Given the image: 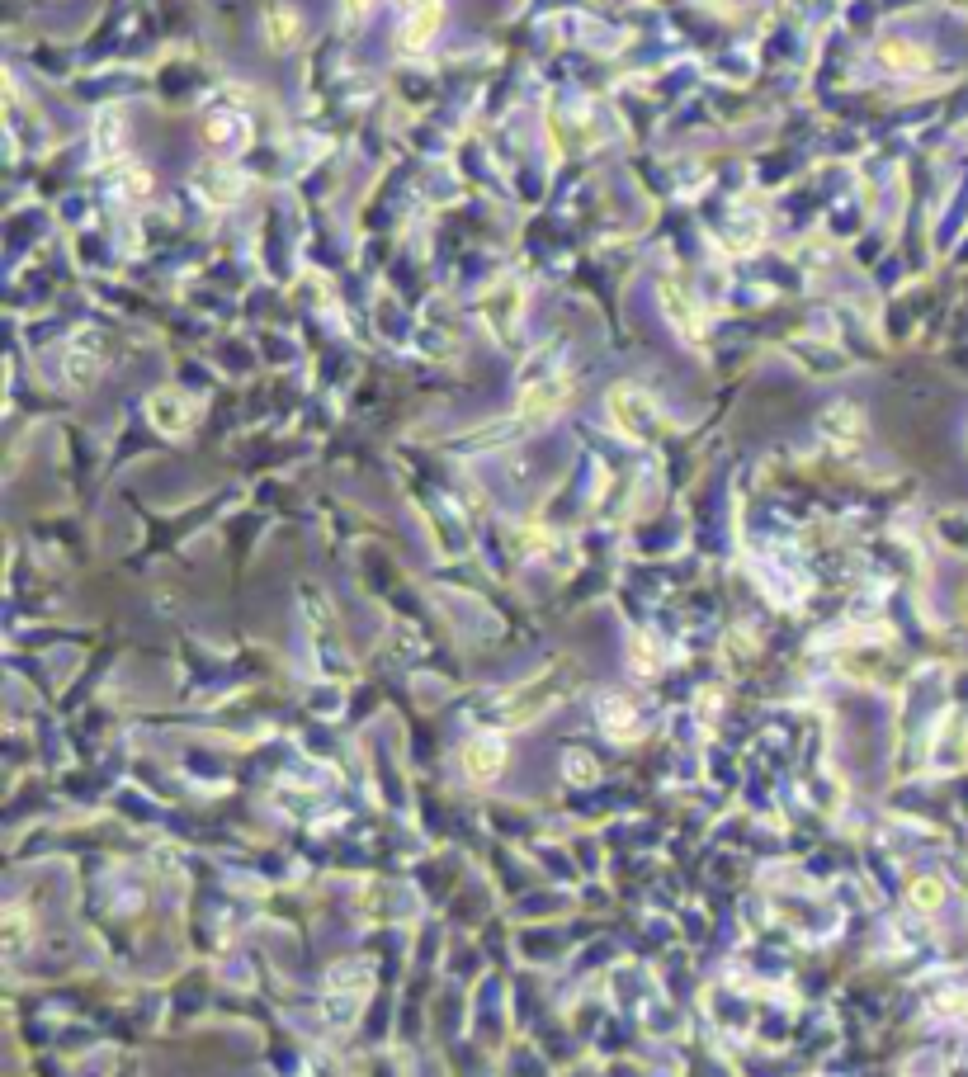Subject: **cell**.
I'll list each match as a JSON object with an SVG mask.
<instances>
[{
    "instance_id": "cell-11",
    "label": "cell",
    "mask_w": 968,
    "mask_h": 1077,
    "mask_svg": "<svg viewBox=\"0 0 968 1077\" xmlns=\"http://www.w3.org/2000/svg\"><path fill=\"white\" fill-rule=\"evenodd\" d=\"M24 936H29V926H24V912H19V907H10V917H5V945H10V955H15L19 945H24Z\"/></svg>"
},
{
    "instance_id": "cell-12",
    "label": "cell",
    "mask_w": 968,
    "mask_h": 1077,
    "mask_svg": "<svg viewBox=\"0 0 968 1077\" xmlns=\"http://www.w3.org/2000/svg\"><path fill=\"white\" fill-rule=\"evenodd\" d=\"M940 898H945L940 879H917V884H912V903H917V907H935Z\"/></svg>"
},
{
    "instance_id": "cell-8",
    "label": "cell",
    "mask_w": 968,
    "mask_h": 1077,
    "mask_svg": "<svg viewBox=\"0 0 968 1077\" xmlns=\"http://www.w3.org/2000/svg\"><path fill=\"white\" fill-rule=\"evenodd\" d=\"M666 317H671V326H685V336L690 341H699V312H695V303L685 298V293H676V289H666Z\"/></svg>"
},
{
    "instance_id": "cell-3",
    "label": "cell",
    "mask_w": 968,
    "mask_h": 1077,
    "mask_svg": "<svg viewBox=\"0 0 968 1077\" xmlns=\"http://www.w3.org/2000/svg\"><path fill=\"white\" fill-rule=\"evenodd\" d=\"M147 416H152V426L156 430H166V435H185L189 426H194V402H189L185 393H175V388H161V393L147 402Z\"/></svg>"
},
{
    "instance_id": "cell-9",
    "label": "cell",
    "mask_w": 968,
    "mask_h": 1077,
    "mask_svg": "<svg viewBox=\"0 0 968 1077\" xmlns=\"http://www.w3.org/2000/svg\"><path fill=\"white\" fill-rule=\"evenodd\" d=\"M265 24H270V43H274L279 52L298 43V15H293L289 5H274L270 15H265Z\"/></svg>"
},
{
    "instance_id": "cell-4",
    "label": "cell",
    "mask_w": 968,
    "mask_h": 1077,
    "mask_svg": "<svg viewBox=\"0 0 968 1077\" xmlns=\"http://www.w3.org/2000/svg\"><path fill=\"white\" fill-rule=\"evenodd\" d=\"M501 766H506V742L501 737H473L468 747H463V770L473 775V780H496L501 775Z\"/></svg>"
},
{
    "instance_id": "cell-1",
    "label": "cell",
    "mask_w": 968,
    "mask_h": 1077,
    "mask_svg": "<svg viewBox=\"0 0 968 1077\" xmlns=\"http://www.w3.org/2000/svg\"><path fill=\"white\" fill-rule=\"evenodd\" d=\"M610 416L629 440H643L647 430H652V421H657V407H652V397L638 383H619L610 393Z\"/></svg>"
},
{
    "instance_id": "cell-7",
    "label": "cell",
    "mask_w": 968,
    "mask_h": 1077,
    "mask_svg": "<svg viewBox=\"0 0 968 1077\" xmlns=\"http://www.w3.org/2000/svg\"><path fill=\"white\" fill-rule=\"evenodd\" d=\"M199 180H204V194L213 199V204H232V199H241V175L227 171V161H208V166H199Z\"/></svg>"
},
{
    "instance_id": "cell-6",
    "label": "cell",
    "mask_w": 968,
    "mask_h": 1077,
    "mask_svg": "<svg viewBox=\"0 0 968 1077\" xmlns=\"http://www.w3.org/2000/svg\"><path fill=\"white\" fill-rule=\"evenodd\" d=\"M822 430H827V440H836V445H860V435H865V416L850 407V402H836L827 416H822Z\"/></svg>"
},
{
    "instance_id": "cell-2",
    "label": "cell",
    "mask_w": 968,
    "mask_h": 1077,
    "mask_svg": "<svg viewBox=\"0 0 968 1077\" xmlns=\"http://www.w3.org/2000/svg\"><path fill=\"white\" fill-rule=\"evenodd\" d=\"M567 393H572V378H567V374L534 378L525 393H520V416H525V421H548V416H558V411H562Z\"/></svg>"
},
{
    "instance_id": "cell-5",
    "label": "cell",
    "mask_w": 968,
    "mask_h": 1077,
    "mask_svg": "<svg viewBox=\"0 0 968 1077\" xmlns=\"http://www.w3.org/2000/svg\"><path fill=\"white\" fill-rule=\"evenodd\" d=\"M204 137L218 147V152H241L246 142H251V123H246V114L241 109H227V114H208V123H204Z\"/></svg>"
},
{
    "instance_id": "cell-13",
    "label": "cell",
    "mask_w": 968,
    "mask_h": 1077,
    "mask_svg": "<svg viewBox=\"0 0 968 1077\" xmlns=\"http://www.w3.org/2000/svg\"><path fill=\"white\" fill-rule=\"evenodd\" d=\"M364 10H369V0H345V19H350V24H355Z\"/></svg>"
},
{
    "instance_id": "cell-10",
    "label": "cell",
    "mask_w": 968,
    "mask_h": 1077,
    "mask_svg": "<svg viewBox=\"0 0 968 1077\" xmlns=\"http://www.w3.org/2000/svg\"><path fill=\"white\" fill-rule=\"evenodd\" d=\"M600 723H605V728H614V733H629V728H633V704L619 700V695H614V700H605V704H600Z\"/></svg>"
}]
</instances>
